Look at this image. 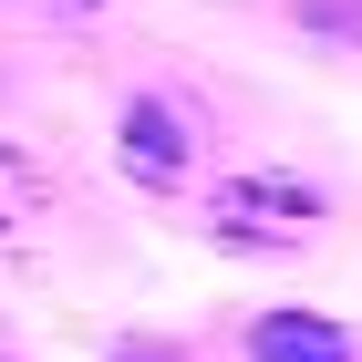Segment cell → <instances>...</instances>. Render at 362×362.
Instances as JSON below:
<instances>
[{
	"label": "cell",
	"instance_id": "obj_1",
	"mask_svg": "<svg viewBox=\"0 0 362 362\" xmlns=\"http://www.w3.org/2000/svg\"><path fill=\"white\" fill-rule=\"evenodd\" d=\"M197 207H207V238H218V249H238V259H290V249L321 238L332 187L300 176V166H249V176H228V187H207Z\"/></svg>",
	"mask_w": 362,
	"mask_h": 362
},
{
	"label": "cell",
	"instance_id": "obj_2",
	"mask_svg": "<svg viewBox=\"0 0 362 362\" xmlns=\"http://www.w3.org/2000/svg\"><path fill=\"white\" fill-rule=\"evenodd\" d=\"M114 166H124V187H145V197H187V176H197L187 114H176L166 93H124V114H114Z\"/></svg>",
	"mask_w": 362,
	"mask_h": 362
},
{
	"label": "cell",
	"instance_id": "obj_3",
	"mask_svg": "<svg viewBox=\"0 0 362 362\" xmlns=\"http://www.w3.org/2000/svg\"><path fill=\"white\" fill-rule=\"evenodd\" d=\"M249 362H362V332L332 321V310H259Z\"/></svg>",
	"mask_w": 362,
	"mask_h": 362
},
{
	"label": "cell",
	"instance_id": "obj_4",
	"mask_svg": "<svg viewBox=\"0 0 362 362\" xmlns=\"http://www.w3.org/2000/svg\"><path fill=\"white\" fill-rule=\"evenodd\" d=\"M279 11H290V31L321 42V52H362V0H279Z\"/></svg>",
	"mask_w": 362,
	"mask_h": 362
},
{
	"label": "cell",
	"instance_id": "obj_5",
	"mask_svg": "<svg viewBox=\"0 0 362 362\" xmlns=\"http://www.w3.org/2000/svg\"><path fill=\"white\" fill-rule=\"evenodd\" d=\"M124 362H176V352H124Z\"/></svg>",
	"mask_w": 362,
	"mask_h": 362
},
{
	"label": "cell",
	"instance_id": "obj_6",
	"mask_svg": "<svg viewBox=\"0 0 362 362\" xmlns=\"http://www.w3.org/2000/svg\"><path fill=\"white\" fill-rule=\"evenodd\" d=\"M73 11H83V0H73Z\"/></svg>",
	"mask_w": 362,
	"mask_h": 362
}]
</instances>
